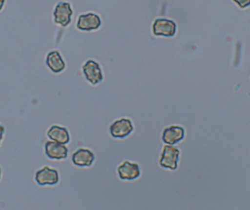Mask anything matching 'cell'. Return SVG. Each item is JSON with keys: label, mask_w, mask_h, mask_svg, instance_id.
<instances>
[{"label": "cell", "mask_w": 250, "mask_h": 210, "mask_svg": "<svg viewBox=\"0 0 250 210\" xmlns=\"http://www.w3.org/2000/svg\"><path fill=\"white\" fill-rule=\"evenodd\" d=\"M95 154L87 148H80L72 155V161L75 166L79 167H89L95 161Z\"/></svg>", "instance_id": "obj_11"}, {"label": "cell", "mask_w": 250, "mask_h": 210, "mask_svg": "<svg viewBox=\"0 0 250 210\" xmlns=\"http://www.w3.org/2000/svg\"><path fill=\"white\" fill-rule=\"evenodd\" d=\"M185 129L180 126H170L163 131L162 139L166 145H174L185 138Z\"/></svg>", "instance_id": "obj_10"}, {"label": "cell", "mask_w": 250, "mask_h": 210, "mask_svg": "<svg viewBox=\"0 0 250 210\" xmlns=\"http://www.w3.org/2000/svg\"><path fill=\"white\" fill-rule=\"evenodd\" d=\"M4 4H5V0H0V11L4 8Z\"/></svg>", "instance_id": "obj_16"}, {"label": "cell", "mask_w": 250, "mask_h": 210, "mask_svg": "<svg viewBox=\"0 0 250 210\" xmlns=\"http://www.w3.org/2000/svg\"><path fill=\"white\" fill-rule=\"evenodd\" d=\"M44 150L45 155L50 159L63 160L68 156V149L65 145L54 141H47L44 145Z\"/></svg>", "instance_id": "obj_8"}, {"label": "cell", "mask_w": 250, "mask_h": 210, "mask_svg": "<svg viewBox=\"0 0 250 210\" xmlns=\"http://www.w3.org/2000/svg\"><path fill=\"white\" fill-rule=\"evenodd\" d=\"M117 172L121 180L127 181L136 180L141 175L139 165L129 161H124L117 169Z\"/></svg>", "instance_id": "obj_9"}, {"label": "cell", "mask_w": 250, "mask_h": 210, "mask_svg": "<svg viewBox=\"0 0 250 210\" xmlns=\"http://www.w3.org/2000/svg\"><path fill=\"white\" fill-rule=\"evenodd\" d=\"M240 8L245 9L250 6V0H233Z\"/></svg>", "instance_id": "obj_14"}, {"label": "cell", "mask_w": 250, "mask_h": 210, "mask_svg": "<svg viewBox=\"0 0 250 210\" xmlns=\"http://www.w3.org/2000/svg\"><path fill=\"white\" fill-rule=\"evenodd\" d=\"M110 134L117 139H123L129 136L134 130L133 125L131 120L128 118L119 119L115 120L110 126Z\"/></svg>", "instance_id": "obj_7"}, {"label": "cell", "mask_w": 250, "mask_h": 210, "mask_svg": "<svg viewBox=\"0 0 250 210\" xmlns=\"http://www.w3.org/2000/svg\"><path fill=\"white\" fill-rule=\"evenodd\" d=\"M82 71L88 82L95 86L104 80L102 68L95 60H88L82 67Z\"/></svg>", "instance_id": "obj_6"}, {"label": "cell", "mask_w": 250, "mask_h": 210, "mask_svg": "<svg viewBox=\"0 0 250 210\" xmlns=\"http://www.w3.org/2000/svg\"><path fill=\"white\" fill-rule=\"evenodd\" d=\"M177 25L171 19L157 18L153 22L151 30L156 37L173 38L176 33Z\"/></svg>", "instance_id": "obj_1"}, {"label": "cell", "mask_w": 250, "mask_h": 210, "mask_svg": "<svg viewBox=\"0 0 250 210\" xmlns=\"http://www.w3.org/2000/svg\"><path fill=\"white\" fill-rule=\"evenodd\" d=\"M47 136L51 140L63 145H67L70 140V134L67 129L58 125H54L48 129Z\"/></svg>", "instance_id": "obj_13"}, {"label": "cell", "mask_w": 250, "mask_h": 210, "mask_svg": "<svg viewBox=\"0 0 250 210\" xmlns=\"http://www.w3.org/2000/svg\"><path fill=\"white\" fill-rule=\"evenodd\" d=\"M180 151L173 145H166L162 151L160 159V165L163 168L170 170H176L179 161Z\"/></svg>", "instance_id": "obj_3"}, {"label": "cell", "mask_w": 250, "mask_h": 210, "mask_svg": "<svg viewBox=\"0 0 250 210\" xmlns=\"http://www.w3.org/2000/svg\"><path fill=\"white\" fill-rule=\"evenodd\" d=\"M4 132H5V129H4V126L0 123V145L4 139Z\"/></svg>", "instance_id": "obj_15"}, {"label": "cell", "mask_w": 250, "mask_h": 210, "mask_svg": "<svg viewBox=\"0 0 250 210\" xmlns=\"http://www.w3.org/2000/svg\"><path fill=\"white\" fill-rule=\"evenodd\" d=\"M1 174H2V171H1V167H0V180H1Z\"/></svg>", "instance_id": "obj_17"}, {"label": "cell", "mask_w": 250, "mask_h": 210, "mask_svg": "<svg viewBox=\"0 0 250 210\" xmlns=\"http://www.w3.org/2000/svg\"><path fill=\"white\" fill-rule=\"evenodd\" d=\"M54 21L56 24L60 25L62 27H67L72 21L73 16V10L71 4L68 1H60L54 7Z\"/></svg>", "instance_id": "obj_2"}, {"label": "cell", "mask_w": 250, "mask_h": 210, "mask_svg": "<svg viewBox=\"0 0 250 210\" xmlns=\"http://www.w3.org/2000/svg\"><path fill=\"white\" fill-rule=\"evenodd\" d=\"M45 64L52 73H60L65 69L66 64L60 53L57 50L50 51L45 58Z\"/></svg>", "instance_id": "obj_12"}, {"label": "cell", "mask_w": 250, "mask_h": 210, "mask_svg": "<svg viewBox=\"0 0 250 210\" xmlns=\"http://www.w3.org/2000/svg\"><path fill=\"white\" fill-rule=\"evenodd\" d=\"M35 180L41 186H55L60 181V174L55 169L45 166L36 172Z\"/></svg>", "instance_id": "obj_4"}, {"label": "cell", "mask_w": 250, "mask_h": 210, "mask_svg": "<svg viewBox=\"0 0 250 210\" xmlns=\"http://www.w3.org/2000/svg\"><path fill=\"white\" fill-rule=\"evenodd\" d=\"M102 25V20L99 15L90 13L81 14L76 22V28L83 32H91L97 30Z\"/></svg>", "instance_id": "obj_5"}]
</instances>
